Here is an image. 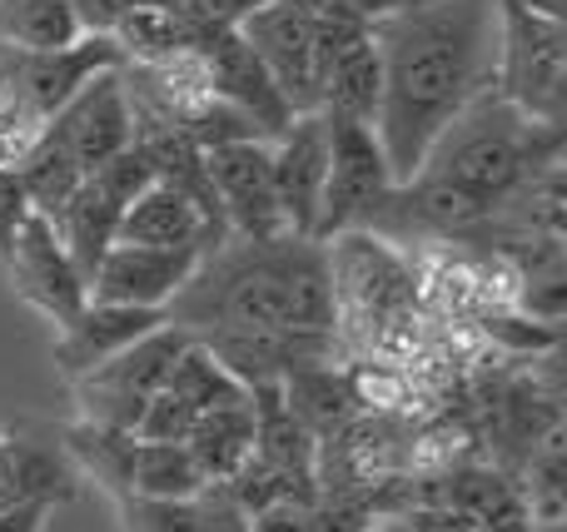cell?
<instances>
[{
  "label": "cell",
  "instance_id": "obj_1",
  "mask_svg": "<svg viewBox=\"0 0 567 532\" xmlns=\"http://www.w3.org/2000/svg\"><path fill=\"white\" fill-rule=\"evenodd\" d=\"M383 55L379 139L399 185H413L439 139L503 85V0H443L373 20Z\"/></svg>",
  "mask_w": 567,
  "mask_h": 532
},
{
  "label": "cell",
  "instance_id": "obj_2",
  "mask_svg": "<svg viewBox=\"0 0 567 532\" xmlns=\"http://www.w3.org/2000/svg\"><path fill=\"white\" fill-rule=\"evenodd\" d=\"M185 334L259 328V334H333L339 279L323 239H229L199 259L195 279L169 309Z\"/></svg>",
  "mask_w": 567,
  "mask_h": 532
},
{
  "label": "cell",
  "instance_id": "obj_3",
  "mask_svg": "<svg viewBox=\"0 0 567 532\" xmlns=\"http://www.w3.org/2000/svg\"><path fill=\"white\" fill-rule=\"evenodd\" d=\"M567 135L548 119L528 115L523 105H513L508 95L488 90L449 135L439 139V149L429 155L423 175L449 179L463 195H473L478 205L498 209L508 199H518V189L533 175L543 179V169L558 165V149Z\"/></svg>",
  "mask_w": 567,
  "mask_h": 532
},
{
  "label": "cell",
  "instance_id": "obj_4",
  "mask_svg": "<svg viewBox=\"0 0 567 532\" xmlns=\"http://www.w3.org/2000/svg\"><path fill=\"white\" fill-rule=\"evenodd\" d=\"M189 344H195V334H185L179 324H165L159 334H150L145 344L120 354L115 364L75 378L70 394H75L80 424L110 428V434H140L150 404L165 394L169 374H175V364L189 354Z\"/></svg>",
  "mask_w": 567,
  "mask_h": 532
},
{
  "label": "cell",
  "instance_id": "obj_5",
  "mask_svg": "<svg viewBox=\"0 0 567 532\" xmlns=\"http://www.w3.org/2000/svg\"><path fill=\"white\" fill-rule=\"evenodd\" d=\"M329 119V195H323V229L319 239L333 244L343 234H369L383 219L393 189V165L383 149L379 129L349 115H323Z\"/></svg>",
  "mask_w": 567,
  "mask_h": 532
},
{
  "label": "cell",
  "instance_id": "obj_6",
  "mask_svg": "<svg viewBox=\"0 0 567 532\" xmlns=\"http://www.w3.org/2000/svg\"><path fill=\"white\" fill-rule=\"evenodd\" d=\"M155 179H159V169H155L150 145H135V149H125L115 165L95 169V175L80 185V195L65 205V215L55 219V229H60L70 259L80 264L85 279H95V269L105 264V254L120 244V225H125L130 205H135Z\"/></svg>",
  "mask_w": 567,
  "mask_h": 532
},
{
  "label": "cell",
  "instance_id": "obj_7",
  "mask_svg": "<svg viewBox=\"0 0 567 532\" xmlns=\"http://www.w3.org/2000/svg\"><path fill=\"white\" fill-rule=\"evenodd\" d=\"M0 269H6V279H10V289H16L20 304H30L35 314H45L50 324H55V334L70 328L90 309V279L80 274V264L70 259L60 229L50 225L45 215L25 219L16 249H10V259Z\"/></svg>",
  "mask_w": 567,
  "mask_h": 532
},
{
  "label": "cell",
  "instance_id": "obj_8",
  "mask_svg": "<svg viewBox=\"0 0 567 532\" xmlns=\"http://www.w3.org/2000/svg\"><path fill=\"white\" fill-rule=\"evenodd\" d=\"M125 50L115 45V35H85L75 50H55V55H16L0 50V80L30 105V115L40 125H55L70 109V100L90 85V80L125 70Z\"/></svg>",
  "mask_w": 567,
  "mask_h": 532
},
{
  "label": "cell",
  "instance_id": "obj_9",
  "mask_svg": "<svg viewBox=\"0 0 567 532\" xmlns=\"http://www.w3.org/2000/svg\"><path fill=\"white\" fill-rule=\"evenodd\" d=\"M215 195L225 205L229 239H284L279 189H275V149L269 139H245V145H225L205 155Z\"/></svg>",
  "mask_w": 567,
  "mask_h": 532
},
{
  "label": "cell",
  "instance_id": "obj_10",
  "mask_svg": "<svg viewBox=\"0 0 567 532\" xmlns=\"http://www.w3.org/2000/svg\"><path fill=\"white\" fill-rule=\"evenodd\" d=\"M50 135H60L70 145V155L85 165V175L115 165L125 149L140 145V125H135V105H130V85L125 70H110V75L90 80L70 109L50 125Z\"/></svg>",
  "mask_w": 567,
  "mask_h": 532
},
{
  "label": "cell",
  "instance_id": "obj_11",
  "mask_svg": "<svg viewBox=\"0 0 567 532\" xmlns=\"http://www.w3.org/2000/svg\"><path fill=\"white\" fill-rule=\"evenodd\" d=\"M245 394L249 388L195 338L189 354L179 358L175 374H169L165 394L150 404V414H145V424H140L135 438H145V444H185V438L195 434L199 418L225 408V404H235V398H245Z\"/></svg>",
  "mask_w": 567,
  "mask_h": 532
},
{
  "label": "cell",
  "instance_id": "obj_12",
  "mask_svg": "<svg viewBox=\"0 0 567 532\" xmlns=\"http://www.w3.org/2000/svg\"><path fill=\"white\" fill-rule=\"evenodd\" d=\"M199 249H145V244H115L105 264L90 279V299L100 304H130V309H169L179 304L185 284L199 269Z\"/></svg>",
  "mask_w": 567,
  "mask_h": 532
},
{
  "label": "cell",
  "instance_id": "obj_13",
  "mask_svg": "<svg viewBox=\"0 0 567 532\" xmlns=\"http://www.w3.org/2000/svg\"><path fill=\"white\" fill-rule=\"evenodd\" d=\"M275 189L289 234L319 239L323 229V195H329V119L299 115L289 125V135H279L275 145Z\"/></svg>",
  "mask_w": 567,
  "mask_h": 532
},
{
  "label": "cell",
  "instance_id": "obj_14",
  "mask_svg": "<svg viewBox=\"0 0 567 532\" xmlns=\"http://www.w3.org/2000/svg\"><path fill=\"white\" fill-rule=\"evenodd\" d=\"M199 55H205L215 95L225 100V105L245 109V115L269 135V145H275L279 135H289V125L299 115H293V105L284 100V90H279V80L269 75V65L259 60V50L245 40V30L209 35L205 45H199Z\"/></svg>",
  "mask_w": 567,
  "mask_h": 532
},
{
  "label": "cell",
  "instance_id": "obj_15",
  "mask_svg": "<svg viewBox=\"0 0 567 532\" xmlns=\"http://www.w3.org/2000/svg\"><path fill=\"white\" fill-rule=\"evenodd\" d=\"M165 324H175L159 309H130V304H100L90 299V309L70 328L55 334V368L65 384L95 374V368L115 364L120 354H130L135 344H145L150 334H159Z\"/></svg>",
  "mask_w": 567,
  "mask_h": 532
},
{
  "label": "cell",
  "instance_id": "obj_16",
  "mask_svg": "<svg viewBox=\"0 0 567 532\" xmlns=\"http://www.w3.org/2000/svg\"><path fill=\"white\" fill-rule=\"evenodd\" d=\"M245 40L259 50L269 75L279 80L293 115H319V80H313V20L293 6L269 0L259 15L245 20Z\"/></svg>",
  "mask_w": 567,
  "mask_h": 532
},
{
  "label": "cell",
  "instance_id": "obj_17",
  "mask_svg": "<svg viewBox=\"0 0 567 532\" xmlns=\"http://www.w3.org/2000/svg\"><path fill=\"white\" fill-rule=\"evenodd\" d=\"M423 508H449V513L468 518L478 532H538L533 503L523 493V478L503 473V468H483V463L453 468Z\"/></svg>",
  "mask_w": 567,
  "mask_h": 532
},
{
  "label": "cell",
  "instance_id": "obj_18",
  "mask_svg": "<svg viewBox=\"0 0 567 532\" xmlns=\"http://www.w3.org/2000/svg\"><path fill=\"white\" fill-rule=\"evenodd\" d=\"M75 498V458H70L65 438H35V434H10L6 478H0V508H50Z\"/></svg>",
  "mask_w": 567,
  "mask_h": 532
},
{
  "label": "cell",
  "instance_id": "obj_19",
  "mask_svg": "<svg viewBox=\"0 0 567 532\" xmlns=\"http://www.w3.org/2000/svg\"><path fill=\"white\" fill-rule=\"evenodd\" d=\"M120 244H145V249H199V254H215V239L209 225L195 205H189L179 189L169 185H150L145 195L130 205L125 225H120Z\"/></svg>",
  "mask_w": 567,
  "mask_h": 532
},
{
  "label": "cell",
  "instance_id": "obj_20",
  "mask_svg": "<svg viewBox=\"0 0 567 532\" xmlns=\"http://www.w3.org/2000/svg\"><path fill=\"white\" fill-rule=\"evenodd\" d=\"M185 448L195 453L199 473L209 483H229L249 458L259 453V414H255V398H235V404L215 408L195 424V434L185 438Z\"/></svg>",
  "mask_w": 567,
  "mask_h": 532
},
{
  "label": "cell",
  "instance_id": "obj_21",
  "mask_svg": "<svg viewBox=\"0 0 567 532\" xmlns=\"http://www.w3.org/2000/svg\"><path fill=\"white\" fill-rule=\"evenodd\" d=\"M85 40L75 0H0V50L55 55Z\"/></svg>",
  "mask_w": 567,
  "mask_h": 532
},
{
  "label": "cell",
  "instance_id": "obj_22",
  "mask_svg": "<svg viewBox=\"0 0 567 532\" xmlns=\"http://www.w3.org/2000/svg\"><path fill=\"white\" fill-rule=\"evenodd\" d=\"M284 404H289V414L299 418L313 438L343 434V428H353V414H359L353 378H343V368H329V364L299 368V374L284 384Z\"/></svg>",
  "mask_w": 567,
  "mask_h": 532
},
{
  "label": "cell",
  "instance_id": "obj_23",
  "mask_svg": "<svg viewBox=\"0 0 567 532\" xmlns=\"http://www.w3.org/2000/svg\"><path fill=\"white\" fill-rule=\"evenodd\" d=\"M319 109L323 115H349L363 119V125L379 129L383 119V55H379V40H359L349 55L333 65V75L323 80L319 90Z\"/></svg>",
  "mask_w": 567,
  "mask_h": 532
},
{
  "label": "cell",
  "instance_id": "obj_24",
  "mask_svg": "<svg viewBox=\"0 0 567 532\" xmlns=\"http://www.w3.org/2000/svg\"><path fill=\"white\" fill-rule=\"evenodd\" d=\"M115 45L125 50L130 65H155V60L195 55V50L205 45V35H199L169 0H150L135 15H125V25L115 30Z\"/></svg>",
  "mask_w": 567,
  "mask_h": 532
},
{
  "label": "cell",
  "instance_id": "obj_25",
  "mask_svg": "<svg viewBox=\"0 0 567 532\" xmlns=\"http://www.w3.org/2000/svg\"><path fill=\"white\" fill-rule=\"evenodd\" d=\"M16 175H20V185H25L30 209H35V215H45L50 225L65 215V205L80 195V185L90 179L85 165L70 155V145L60 135H50V129H45V139L30 149V159L16 169Z\"/></svg>",
  "mask_w": 567,
  "mask_h": 532
},
{
  "label": "cell",
  "instance_id": "obj_26",
  "mask_svg": "<svg viewBox=\"0 0 567 532\" xmlns=\"http://www.w3.org/2000/svg\"><path fill=\"white\" fill-rule=\"evenodd\" d=\"M209 488L199 473L195 453L185 444H145L135 448V473H130V493L135 498H159V503H189Z\"/></svg>",
  "mask_w": 567,
  "mask_h": 532
},
{
  "label": "cell",
  "instance_id": "obj_27",
  "mask_svg": "<svg viewBox=\"0 0 567 532\" xmlns=\"http://www.w3.org/2000/svg\"><path fill=\"white\" fill-rule=\"evenodd\" d=\"M523 493H528L538 528L567 523V428H553L538 453L523 463Z\"/></svg>",
  "mask_w": 567,
  "mask_h": 532
},
{
  "label": "cell",
  "instance_id": "obj_28",
  "mask_svg": "<svg viewBox=\"0 0 567 532\" xmlns=\"http://www.w3.org/2000/svg\"><path fill=\"white\" fill-rule=\"evenodd\" d=\"M50 125H40L30 115V105L16 95V90L0 80V169H20L30 159V149L45 139Z\"/></svg>",
  "mask_w": 567,
  "mask_h": 532
},
{
  "label": "cell",
  "instance_id": "obj_29",
  "mask_svg": "<svg viewBox=\"0 0 567 532\" xmlns=\"http://www.w3.org/2000/svg\"><path fill=\"white\" fill-rule=\"evenodd\" d=\"M125 532H199V498L189 503H159V498H115Z\"/></svg>",
  "mask_w": 567,
  "mask_h": 532
},
{
  "label": "cell",
  "instance_id": "obj_30",
  "mask_svg": "<svg viewBox=\"0 0 567 532\" xmlns=\"http://www.w3.org/2000/svg\"><path fill=\"white\" fill-rule=\"evenodd\" d=\"M169 6L179 10V15L189 20V25L199 30V35H229V30H245L249 15H259V10L269 6V0H169Z\"/></svg>",
  "mask_w": 567,
  "mask_h": 532
},
{
  "label": "cell",
  "instance_id": "obj_31",
  "mask_svg": "<svg viewBox=\"0 0 567 532\" xmlns=\"http://www.w3.org/2000/svg\"><path fill=\"white\" fill-rule=\"evenodd\" d=\"M35 215L25 199V185H20L16 169H0V264L10 259V249H16L20 229H25V219Z\"/></svg>",
  "mask_w": 567,
  "mask_h": 532
},
{
  "label": "cell",
  "instance_id": "obj_32",
  "mask_svg": "<svg viewBox=\"0 0 567 532\" xmlns=\"http://www.w3.org/2000/svg\"><path fill=\"white\" fill-rule=\"evenodd\" d=\"M140 6H150V0H75L85 35H115L125 15H135Z\"/></svg>",
  "mask_w": 567,
  "mask_h": 532
},
{
  "label": "cell",
  "instance_id": "obj_33",
  "mask_svg": "<svg viewBox=\"0 0 567 532\" xmlns=\"http://www.w3.org/2000/svg\"><path fill=\"white\" fill-rule=\"evenodd\" d=\"M255 532H313V508L303 503H279L255 518Z\"/></svg>",
  "mask_w": 567,
  "mask_h": 532
},
{
  "label": "cell",
  "instance_id": "obj_34",
  "mask_svg": "<svg viewBox=\"0 0 567 532\" xmlns=\"http://www.w3.org/2000/svg\"><path fill=\"white\" fill-rule=\"evenodd\" d=\"M413 523H419V532H478L468 518L449 513V508H413Z\"/></svg>",
  "mask_w": 567,
  "mask_h": 532
},
{
  "label": "cell",
  "instance_id": "obj_35",
  "mask_svg": "<svg viewBox=\"0 0 567 532\" xmlns=\"http://www.w3.org/2000/svg\"><path fill=\"white\" fill-rule=\"evenodd\" d=\"M50 508H0V532H45Z\"/></svg>",
  "mask_w": 567,
  "mask_h": 532
},
{
  "label": "cell",
  "instance_id": "obj_36",
  "mask_svg": "<svg viewBox=\"0 0 567 532\" xmlns=\"http://www.w3.org/2000/svg\"><path fill=\"white\" fill-rule=\"evenodd\" d=\"M363 532H419V523H413V513H383V518H369Z\"/></svg>",
  "mask_w": 567,
  "mask_h": 532
},
{
  "label": "cell",
  "instance_id": "obj_37",
  "mask_svg": "<svg viewBox=\"0 0 567 532\" xmlns=\"http://www.w3.org/2000/svg\"><path fill=\"white\" fill-rule=\"evenodd\" d=\"M383 15H399V10H423V6H443V0H379Z\"/></svg>",
  "mask_w": 567,
  "mask_h": 532
},
{
  "label": "cell",
  "instance_id": "obj_38",
  "mask_svg": "<svg viewBox=\"0 0 567 532\" xmlns=\"http://www.w3.org/2000/svg\"><path fill=\"white\" fill-rule=\"evenodd\" d=\"M6 458H10V434H0V478H6Z\"/></svg>",
  "mask_w": 567,
  "mask_h": 532
},
{
  "label": "cell",
  "instance_id": "obj_39",
  "mask_svg": "<svg viewBox=\"0 0 567 532\" xmlns=\"http://www.w3.org/2000/svg\"><path fill=\"white\" fill-rule=\"evenodd\" d=\"M538 532H567V523H553V528H538Z\"/></svg>",
  "mask_w": 567,
  "mask_h": 532
}]
</instances>
